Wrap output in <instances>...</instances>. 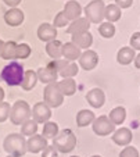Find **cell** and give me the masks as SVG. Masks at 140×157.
Returning a JSON list of instances; mask_svg holds the SVG:
<instances>
[{
  "label": "cell",
  "mask_w": 140,
  "mask_h": 157,
  "mask_svg": "<svg viewBox=\"0 0 140 157\" xmlns=\"http://www.w3.org/2000/svg\"><path fill=\"white\" fill-rule=\"evenodd\" d=\"M3 149L9 154L22 157L28 151L27 140L22 133H10L3 140Z\"/></svg>",
  "instance_id": "6da1fadb"
},
{
  "label": "cell",
  "mask_w": 140,
  "mask_h": 157,
  "mask_svg": "<svg viewBox=\"0 0 140 157\" xmlns=\"http://www.w3.org/2000/svg\"><path fill=\"white\" fill-rule=\"evenodd\" d=\"M24 67H22L20 63L17 61H11L3 67L2 72H0V77L7 85L10 86H18L22 83V79H24Z\"/></svg>",
  "instance_id": "7a4b0ae2"
},
{
  "label": "cell",
  "mask_w": 140,
  "mask_h": 157,
  "mask_svg": "<svg viewBox=\"0 0 140 157\" xmlns=\"http://www.w3.org/2000/svg\"><path fill=\"white\" fill-rule=\"evenodd\" d=\"M53 146L60 153H69L76 146V136L71 129L60 131L58 135L53 139Z\"/></svg>",
  "instance_id": "3957f363"
},
{
  "label": "cell",
  "mask_w": 140,
  "mask_h": 157,
  "mask_svg": "<svg viewBox=\"0 0 140 157\" xmlns=\"http://www.w3.org/2000/svg\"><path fill=\"white\" fill-rule=\"evenodd\" d=\"M32 117V109L25 100H18L11 106L10 121L14 125H22Z\"/></svg>",
  "instance_id": "277c9868"
},
{
  "label": "cell",
  "mask_w": 140,
  "mask_h": 157,
  "mask_svg": "<svg viewBox=\"0 0 140 157\" xmlns=\"http://www.w3.org/2000/svg\"><path fill=\"white\" fill-rule=\"evenodd\" d=\"M64 98H65V96H64L63 92L60 90L57 82H53V83L46 85L45 90H43V101H45L50 109L60 107L61 104H63Z\"/></svg>",
  "instance_id": "5b68a950"
},
{
  "label": "cell",
  "mask_w": 140,
  "mask_h": 157,
  "mask_svg": "<svg viewBox=\"0 0 140 157\" xmlns=\"http://www.w3.org/2000/svg\"><path fill=\"white\" fill-rule=\"evenodd\" d=\"M86 18L93 24H101L104 20L105 4L103 0H92L89 4L83 9Z\"/></svg>",
  "instance_id": "8992f818"
},
{
  "label": "cell",
  "mask_w": 140,
  "mask_h": 157,
  "mask_svg": "<svg viewBox=\"0 0 140 157\" xmlns=\"http://www.w3.org/2000/svg\"><path fill=\"white\" fill-rule=\"evenodd\" d=\"M92 128H93V132L96 135H98V136H107V135H111V133L115 132V124H112L107 116L97 117L93 121Z\"/></svg>",
  "instance_id": "52a82bcc"
},
{
  "label": "cell",
  "mask_w": 140,
  "mask_h": 157,
  "mask_svg": "<svg viewBox=\"0 0 140 157\" xmlns=\"http://www.w3.org/2000/svg\"><path fill=\"white\" fill-rule=\"evenodd\" d=\"M51 117V109L45 103V101H39L32 107V118L39 124L47 122Z\"/></svg>",
  "instance_id": "ba28073f"
},
{
  "label": "cell",
  "mask_w": 140,
  "mask_h": 157,
  "mask_svg": "<svg viewBox=\"0 0 140 157\" xmlns=\"http://www.w3.org/2000/svg\"><path fill=\"white\" fill-rule=\"evenodd\" d=\"M97 63H98L97 53L94 50H90V49L85 50L79 57V65H81V68L86 70V71H92L93 68H96Z\"/></svg>",
  "instance_id": "9c48e42d"
},
{
  "label": "cell",
  "mask_w": 140,
  "mask_h": 157,
  "mask_svg": "<svg viewBox=\"0 0 140 157\" xmlns=\"http://www.w3.org/2000/svg\"><path fill=\"white\" fill-rule=\"evenodd\" d=\"M27 146H28V151L31 153H39V151H43L47 147V139H46L43 135H32L29 136V139L27 140Z\"/></svg>",
  "instance_id": "30bf717a"
},
{
  "label": "cell",
  "mask_w": 140,
  "mask_h": 157,
  "mask_svg": "<svg viewBox=\"0 0 140 157\" xmlns=\"http://www.w3.org/2000/svg\"><path fill=\"white\" fill-rule=\"evenodd\" d=\"M63 11L68 21H75V20H78V18H81V14L83 13V9H82V6L79 4V2H76V0H69V2L65 3Z\"/></svg>",
  "instance_id": "8fae6325"
},
{
  "label": "cell",
  "mask_w": 140,
  "mask_h": 157,
  "mask_svg": "<svg viewBox=\"0 0 140 157\" xmlns=\"http://www.w3.org/2000/svg\"><path fill=\"white\" fill-rule=\"evenodd\" d=\"M36 33H38V38L40 39V40L47 43V42H51V40H54V39H56V36H57V28L54 27V25H51V24L43 22V24L39 25Z\"/></svg>",
  "instance_id": "7c38bea8"
},
{
  "label": "cell",
  "mask_w": 140,
  "mask_h": 157,
  "mask_svg": "<svg viewBox=\"0 0 140 157\" xmlns=\"http://www.w3.org/2000/svg\"><path fill=\"white\" fill-rule=\"evenodd\" d=\"M86 100L93 109H100L105 103V95L101 89L94 88L86 93Z\"/></svg>",
  "instance_id": "4fadbf2b"
},
{
  "label": "cell",
  "mask_w": 140,
  "mask_h": 157,
  "mask_svg": "<svg viewBox=\"0 0 140 157\" xmlns=\"http://www.w3.org/2000/svg\"><path fill=\"white\" fill-rule=\"evenodd\" d=\"M24 13L22 10L20 9H10L4 13V21H6V24L10 25V27H18V25H21L24 22Z\"/></svg>",
  "instance_id": "5bb4252c"
},
{
  "label": "cell",
  "mask_w": 140,
  "mask_h": 157,
  "mask_svg": "<svg viewBox=\"0 0 140 157\" xmlns=\"http://www.w3.org/2000/svg\"><path fill=\"white\" fill-rule=\"evenodd\" d=\"M38 78L40 82L46 83H53V82H57V78H58V72L56 71V68H53L50 64L46 65V67H42V68L38 70Z\"/></svg>",
  "instance_id": "9a60e30c"
},
{
  "label": "cell",
  "mask_w": 140,
  "mask_h": 157,
  "mask_svg": "<svg viewBox=\"0 0 140 157\" xmlns=\"http://www.w3.org/2000/svg\"><path fill=\"white\" fill-rule=\"evenodd\" d=\"M112 140L118 146H128L132 142V131L129 128H118L112 133Z\"/></svg>",
  "instance_id": "2e32d148"
},
{
  "label": "cell",
  "mask_w": 140,
  "mask_h": 157,
  "mask_svg": "<svg viewBox=\"0 0 140 157\" xmlns=\"http://www.w3.org/2000/svg\"><path fill=\"white\" fill-rule=\"evenodd\" d=\"M90 28V21L87 20L86 17H81L78 20L72 21L69 27L67 28V33L69 35H75V33H83V32H87Z\"/></svg>",
  "instance_id": "e0dca14e"
},
{
  "label": "cell",
  "mask_w": 140,
  "mask_h": 157,
  "mask_svg": "<svg viewBox=\"0 0 140 157\" xmlns=\"http://www.w3.org/2000/svg\"><path fill=\"white\" fill-rule=\"evenodd\" d=\"M71 42L76 44L79 49H85V50H87L93 43V36L89 31H87V32H83V33H75V35H72Z\"/></svg>",
  "instance_id": "ac0fdd59"
},
{
  "label": "cell",
  "mask_w": 140,
  "mask_h": 157,
  "mask_svg": "<svg viewBox=\"0 0 140 157\" xmlns=\"http://www.w3.org/2000/svg\"><path fill=\"white\" fill-rule=\"evenodd\" d=\"M81 49L78 48L75 43L72 42H67L63 44V57L68 61H75L81 57Z\"/></svg>",
  "instance_id": "d6986e66"
},
{
  "label": "cell",
  "mask_w": 140,
  "mask_h": 157,
  "mask_svg": "<svg viewBox=\"0 0 140 157\" xmlns=\"http://www.w3.org/2000/svg\"><path fill=\"white\" fill-rule=\"evenodd\" d=\"M63 44L60 40L54 39L51 42H47L46 44V53L49 54V57H51L53 60H60L63 57Z\"/></svg>",
  "instance_id": "ffe728a7"
},
{
  "label": "cell",
  "mask_w": 140,
  "mask_h": 157,
  "mask_svg": "<svg viewBox=\"0 0 140 157\" xmlns=\"http://www.w3.org/2000/svg\"><path fill=\"white\" fill-rule=\"evenodd\" d=\"M136 57V53H134V49L132 48H122L119 49L118 53H116V61L122 65H128L131 64L132 61Z\"/></svg>",
  "instance_id": "44dd1931"
},
{
  "label": "cell",
  "mask_w": 140,
  "mask_h": 157,
  "mask_svg": "<svg viewBox=\"0 0 140 157\" xmlns=\"http://www.w3.org/2000/svg\"><path fill=\"white\" fill-rule=\"evenodd\" d=\"M57 85H58L60 90L63 92L64 96H72L76 92V82L72 78H64V79L58 81Z\"/></svg>",
  "instance_id": "7402d4cb"
},
{
  "label": "cell",
  "mask_w": 140,
  "mask_h": 157,
  "mask_svg": "<svg viewBox=\"0 0 140 157\" xmlns=\"http://www.w3.org/2000/svg\"><path fill=\"white\" fill-rule=\"evenodd\" d=\"M96 120L94 113L90 111V110H81L79 113L76 114V124L78 127H87L89 124H93V121Z\"/></svg>",
  "instance_id": "603a6c76"
},
{
  "label": "cell",
  "mask_w": 140,
  "mask_h": 157,
  "mask_svg": "<svg viewBox=\"0 0 140 157\" xmlns=\"http://www.w3.org/2000/svg\"><path fill=\"white\" fill-rule=\"evenodd\" d=\"M0 56L4 60H14L17 59V43L13 40L4 42V46L0 52Z\"/></svg>",
  "instance_id": "cb8c5ba5"
},
{
  "label": "cell",
  "mask_w": 140,
  "mask_h": 157,
  "mask_svg": "<svg viewBox=\"0 0 140 157\" xmlns=\"http://www.w3.org/2000/svg\"><path fill=\"white\" fill-rule=\"evenodd\" d=\"M38 81H39L38 72L32 71V70H28V71H25V74H24V79H22L21 86L24 90H31V89L35 88Z\"/></svg>",
  "instance_id": "d4e9b609"
},
{
  "label": "cell",
  "mask_w": 140,
  "mask_h": 157,
  "mask_svg": "<svg viewBox=\"0 0 140 157\" xmlns=\"http://www.w3.org/2000/svg\"><path fill=\"white\" fill-rule=\"evenodd\" d=\"M108 118L111 120V122L115 125H119V124H123L126 118V110L123 109L122 106H118L115 109L111 110V113L108 114Z\"/></svg>",
  "instance_id": "484cf974"
},
{
  "label": "cell",
  "mask_w": 140,
  "mask_h": 157,
  "mask_svg": "<svg viewBox=\"0 0 140 157\" xmlns=\"http://www.w3.org/2000/svg\"><path fill=\"white\" fill-rule=\"evenodd\" d=\"M121 9H119L116 4H108L105 6V13H104V18L108 21V22H115L121 18Z\"/></svg>",
  "instance_id": "4316f807"
},
{
  "label": "cell",
  "mask_w": 140,
  "mask_h": 157,
  "mask_svg": "<svg viewBox=\"0 0 140 157\" xmlns=\"http://www.w3.org/2000/svg\"><path fill=\"white\" fill-rule=\"evenodd\" d=\"M58 125L56 122H51V121H47L45 122L43 125V131H42V135L46 138V139H54V138L58 135Z\"/></svg>",
  "instance_id": "83f0119b"
},
{
  "label": "cell",
  "mask_w": 140,
  "mask_h": 157,
  "mask_svg": "<svg viewBox=\"0 0 140 157\" xmlns=\"http://www.w3.org/2000/svg\"><path fill=\"white\" fill-rule=\"evenodd\" d=\"M38 124L33 118H29L28 121H25L24 124L21 125V133L24 136H32L38 132Z\"/></svg>",
  "instance_id": "f1b7e54d"
},
{
  "label": "cell",
  "mask_w": 140,
  "mask_h": 157,
  "mask_svg": "<svg viewBox=\"0 0 140 157\" xmlns=\"http://www.w3.org/2000/svg\"><path fill=\"white\" fill-rule=\"evenodd\" d=\"M98 33L105 39H110L115 35V25L112 22H101L100 27H98Z\"/></svg>",
  "instance_id": "f546056e"
},
{
  "label": "cell",
  "mask_w": 140,
  "mask_h": 157,
  "mask_svg": "<svg viewBox=\"0 0 140 157\" xmlns=\"http://www.w3.org/2000/svg\"><path fill=\"white\" fill-rule=\"evenodd\" d=\"M78 70H79V68H78V65L75 64L74 61H71V63H69V64L65 67V68L63 70V71H60L58 75H61L63 78H74L75 75L78 74Z\"/></svg>",
  "instance_id": "4dcf8cb0"
},
{
  "label": "cell",
  "mask_w": 140,
  "mask_h": 157,
  "mask_svg": "<svg viewBox=\"0 0 140 157\" xmlns=\"http://www.w3.org/2000/svg\"><path fill=\"white\" fill-rule=\"evenodd\" d=\"M31 46L27 43H20L17 44V59H28V57L31 56Z\"/></svg>",
  "instance_id": "1f68e13d"
},
{
  "label": "cell",
  "mask_w": 140,
  "mask_h": 157,
  "mask_svg": "<svg viewBox=\"0 0 140 157\" xmlns=\"http://www.w3.org/2000/svg\"><path fill=\"white\" fill-rule=\"evenodd\" d=\"M10 113H11V106L6 101H0V122H4L6 120H9Z\"/></svg>",
  "instance_id": "d6a6232c"
},
{
  "label": "cell",
  "mask_w": 140,
  "mask_h": 157,
  "mask_svg": "<svg viewBox=\"0 0 140 157\" xmlns=\"http://www.w3.org/2000/svg\"><path fill=\"white\" fill-rule=\"evenodd\" d=\"M68 24V20H67L65 14H64V11H60L58 14L54 17V21H53V25L56 28H63L65 27V25Z\"/></svg>",
  "instance_id": "836d02e7"
},
{
  "label": "cell",
  "mask_w": 140,
  "mask_h": 157,
  "mask_svg": "<svg viewBox=\"0 0 140 157\" xmlns=\"http://www.w3.org/2000/svg\"><path fill=\"white\" fill-rule=\"evenodd\" d=\"M69 63L71 61H68V60H65V59H60V60H54L53 63H50V65L53 67V68H56V71L60 74V71H63Z\"/></svg>",
  "instance_id": "e575fe53"
},
{
  "label": "cell",
  "mask_w": 140,
  "mask_h": 157,
  "mask_svg": "<svg viewBox=\"0 0 140 157\" xmlns=\"http://www.w3.org/2000/svg\"><path fill=\"white\" fill-rule=\"evenodd\" d=\"M119 157H139V151L133 146H126L125 149H122V151L119 153Z\"/></svg>",
  "instance_id": "d590c367"
},
{
  "label": "cell",
  "mask_w": 140,
  "mask_h": 157,
  "mask_svg": "<svg viewBox=\"0 0 140 157\" xmlns=\"http://www.w3.org/2000/svg\"><path fill=\"white\" fill-rule=\"evenodd\" d=\"M131 48L134 49V50H140V32H134L133 35L131 36Z\"/></svg>",
  "instance_id": "8d00e7d4"
},
{
  "label": "cell",
  "mask_w": 140,
  "mask_h": 157,
  "mask_svg": "<svg viewBox=\"0 0 140 157\" xmlns=\"http://www.w3.org/2000/svg\"><path fill=\"white\" fill-rule=\"evenodd\" d=\"M42 157H58V150H57L56 147H54L53 145H49L47 147L43 150L42 153Z\"/></svg>",
  "instance_id": "74e56055"
},
{
  "label": "cell",
  "mask_w": 140,
  "mask_h": 157,
  "mask_svg": "<svg viewBox=\"0 0 140 157\" xmlns=\"http://www.w3.org/2000/svg\"><path fill=\"white\" fill-rule=\"evenodd\" d=\"M133 3V0H115V4L119 9H129Z\"/></svg>",
  "instance_id": "f35d334b"
},
{
  "label": "cell",
  "mask_w": 140,
  "mask_h": 157,
  "mask_svg": "<svg viewBox=\"0 0 140 157\" xmlns=\"http://www.w3.org/2000/svg\"><path fill=\"white\" fill-rule=\"evenodd\" d=\"M3 2H4V4H6V6L10 7V9H15L18 4L21 3V0H3Z\"/></svg>",
  "instance_id": "ab89813d"
},
{
  "label": "cell",
  "mask_w": 140,
  "mask_h": 157,
  "mask_svg": "<svg viewBox=\"0 0 140 157\" xmlns=\"http://www.w3.org/2000/svg\"><path fill=\"white\" fill-rule=\"evenodd\" d=\"M134 67H136V68H139L140 70V54H137L136 57H134Z\"/></svg>",
  "instance_id": "60d3db41"
},
{
  "label": "cell",
  "mask_w": 140,
  "mask_h": 157,
  "mask_svg": "<svg viewBox=\"0 0 140 157\" xmlns=\"http://www.w3.org/2000/svg\"><path fill=\"white\" fill-rule=\"evenodd\" d=\"M3 99H4V90H3V88L0 86V101H3Z\"/></svg>",
  "instance_id": "b9f144b4"
},
{
  "label": "cell",
  "mask_w": 140,
  "mask_h": 157,
  "mask_svg": "<svg viewBox=\"0 0 140 157\" xmlns=\"http://www.w3.org/2000/svg\"><path fill=\"white\" fill-rule=\"evenodd\" d=\"M3 46H4V42L0 39V52H2V49H3Z\"/></svg>",
  "instance_id": "7bdbcfd3"
},
{
  "label": "cell",
  "mask_w": 140,
  "mask_h": 157,
  "mask_svg": "<svg viewBox=\"0 0 140 157\" xmlns=\"http://www.w3.org/2000/svg\"><path fill=\"white\" fill-rule=\"evenodd\" d=\"M7 157H18V156H14V154H9Z\"/></svg>",
  "instance_id": "ee69618b"
},
{
  "label": "cell",
  "mask_w": 140,
  "mask_h": 157,
  "mask_svg": "<svg viewBox=\"0 0 140 157\" xmlns=\"http://www.w3.org/2000/svg\"><path fill=\"white\" fill-rule=\"evenodd\" d=\"M92 157H101V156H92Z\"/></svg>",
  "instance_id": "f6af8a7d"
},
{
  "label": "cell",
  "mask_w": 140,
  "mask_h": 157,
  "mask_svg": "<svg viewBox=\"0 0 140 157\" xmlns=\"http://www.w3.org/2000/svg\"><path fill=\"white\" fill-rule=\"evenodd\" d=\"M72 157H79V156H72Z\"/></svg>",
  "instance_id": "bcb514c9"
}]
</instances>
